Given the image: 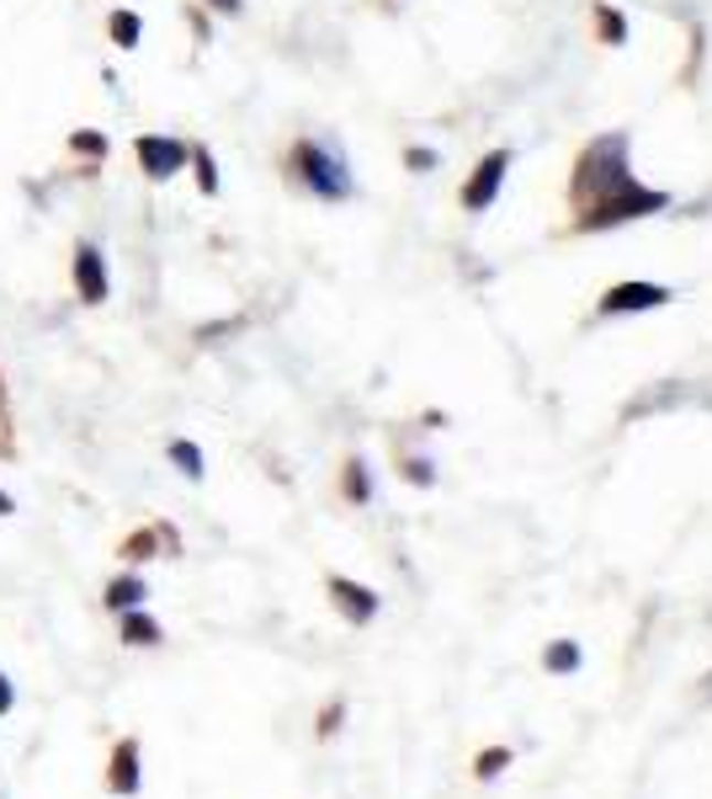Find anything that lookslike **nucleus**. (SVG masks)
<instances>
[{"label": "nucleus", "mask_w": 712, "mask_h": 799, "mask_svg": "<svg viewBox=\"0 0 712 799\" xmlns=\"http://www.w3.org/2000/svg\"><path fill=\"white\" fill-rule=\"evenodd\" d=\"M213 11H224V17H239V6H245V0H208Z\"/></svg>", "instance_id": "23"}, {"label": "nucleus", "mask_w": 712, "mask_h": 799, "mask_svg": "<svg viewBox=\"0 0 712 799\" xmlns=\"http://www.w3.org/2000/svg\"><path fill=\"white\" fill-rule=\"evenodd\" d=\"M633 187V166H627V134H601L591 150L580 155L574 177H569V192L580 209H591L612 192H627Z\"/></svg>", "instance_id": "1"}, {"label": "nucleus", "mask_w": 712, "mask_h": 799, "mask_svg": "<svg viewBox=\"0 0 712 799\" xmlns=\"http://www.w3.org/2000/svg\"><path fill=\"white\" fill-rule=\"evenodd\" d=\"M595 28H601V38H606V43H627V22L612 11V6H601V11H595Z\"/></svg>", "instance_id": "16"}, {"label": "nucleus", "mask_w": 712, "mask_h": 799, "mask_svg": "<svg viewBox=\"0 0 712 799\" xmlns=\"http://www.w3.org/2000/svg\"><path fill=\"white\" fill-rule=\"evenodd\" d=\"M192 166H197V187H203V192H218V166H213V155L208 150H192Z\"/></svg>", "instance_id": "18"}, {"label": "nucleus", "mask_w": 712, "mask_h": 799, "mask_svg": "<svg viewBox=\"0 0 712 799\" xmlns=\"http://www.w3.org/2000/svg\"><path fill=\"white\" fill-rule=\"evenodd\" d=\"M659 209H670V198L665 192H654V187H627V192H612V198H601L591 209H580V230L595 235V230H612V224H627V219H644V214H659Z\"/></svg>", "instance_id": "3"}, {"label": "nucleus", "mask_w": 712, "mask_h": 799, "mask_svg": "<svg viewBox=\"0 0 712 799\" xmlns=\"http://www.w3.org/2000/svg\"><path fill=\"white\" fill-rule=\"evenodd\" d=\"M75 288H80V299L86 305H107V256L96 246H80L75 251Z\"/></svg>", "instance_id": "8"}, {"label": "nucleus", "mask_w": 712, "mask_h": 799, "mask_svg": "<svg viewBox=\"0 0 712 799\" xmlns=\"http://www.w3.org/2000/svg\"><path fill=\"white\" fill-rule=\"evenodd\" d=\"M6 512H11V496L0 491V518H6Z\"/></svg>", "instance_id": "25"}, {"label": "nucleus", "mask_w": 712, "mask_h": 799, "mask_svg": "<svg viewBox=\"0 0 712 799\" xmlns=\"http://www.w3.org/2000/svg\"><path fill=\"white\" fill-rule=\"evenodd\" d=\"M670 299V288L659 283H617L601 294V315H644V309H659Z\"/></svg>", "instance_id": "6"}, {"label": "nucleus", "mask_w": 712, "mask_h": 799, "mask_svg": "<svg viewBox=\"0 0 712 799\" xmlns=\"http://www.w3.org/2000/svg\"><path fill=\"white\" fill-rule=\"evenodd\" d=\"M107 32H112V43H118V49H139L144 22H139L133 11H112V17H107Z\"/></svg>", "instance_id": "11"}, {"label": "nucleus", "mask_w": 712, "mask_h": 799, "mask_svg": "<svg viewBox=\"0 0 712 799\" xmlns=\"http://www.w3.org/2000/svg\"><path fill=\"white\" fill-rule=\"evenodd\" d=\"M510 757H516L510 746H489V752H478V757H474V778H500V773L510 768Z\"/></svg>", "instance_id": "14"}, {"label": "nucleus", "mask_w": 712, "mask_h": 799, "mask_svg": "<svg viewBox=\"0 0 712 799\" xmlns=\"http://www.w3.org/2000/svg\"><path fill=\"white\" fill-rule=\"evenodd\" d=\"M404 160H410V171H431V166H436V155L431 150H410Z\"/></svg>", "instance_id": "21"}, {"label": "nucleus", "mask_w": 712, "mask_h": 799, "mask_svg": "<svg viewBox=\"0 0 712 799\" xmlns=\"http://www.w3.org/2000/svg\"><path fill=\"white\" fill-rule=\"evenodd\" d=\"M293 171H298V182L309 187L314 198H330V203L352 198V171H346V160L330 150V145L303 139V145L293 150Z\"/></svg>", "instance_id": "2"}, {"label": "nucleus", "mask_w": 712, "mask_h": 799, "mask_svg": "<svg viewBox=\"0 0 712 799\" xmlns=\"http://www.w3.org/2000/svg\"><path fill=\"white\" fill-rule=\"evenodd\" d=\"M186 160H192V150L181 139H171V134H144L139 139V166H144L149 182H171Z\"/></svg>", "instance_id": "5"}, {"label": "nucleus", "mask_w": 712, "mask_h": 799, "mask_svg": "<svg viewBox=\"0 0 712 799\" xmlns=\"http://www.w3.org/2000/svg\"><path fill=\"white\" fill-rule=\"evenodd\" d=\"M404 475H410L416 486H431V480H436V475H431V464H425V459H410V464H404Z\"/></svg>", "instance_id": "20"}, {"label": "nucleus", "mask_w": 712, "mask_h": 799, "mask_svg": "<svg viewBox=\"0 0 712 799\" xmlns=\"http://www.w3.org/2000/svg\"><path fill=\"white\" fill-rule=\"evenodd\" d=\"M171 459L181 464V475H186V480H203V448H197V443L176 437V443H171Z\"/></svg>", "instance_id": "15"}, {"label": "nucleus", "mask_w": 712, "mask_h": 799, "mask_svg": "<svg viewBox=\"0 0 712 799\" xmlns=\"http://www.w3.org/2000/svg\"><path fill=\"white\" fill-rule=\"evenodd\" d=\"M330 597H335V608L352 618V624H373V618H378V592L352 582V576H330Z\"/></svg>", "instance_id": "7"}, {"label": "nucleus", "mask_w": 712, "mask_h": 799, "mask_svg": "<svg viewBox=\"0 0 712 799\" xmlns=\"http://www.w3.org/2000/svg\"><path fill=\"white\" fill-rule=\"evenodd\" d=\"M580 661H585V656H580V646H574V640H553V646L542 650V667H548L553 677L580 672Z\"/></svg>", "instance_id": "10"}, {"label": "nucleus", "mask_w": 712, "mask_h": 799, "mask_svg": "<svg viewBox=\"0 0 712 799\" xmlns=\"http://www.w3.org/2000/svg\"><path fill=\"white\" fill-rule=\"evenodd\" d=\"M335 725H341V704H330V709H325V720H320V731H325V736H330Z\"/></svg>", "instance_id": "22"}, {"label": "nucleus", "mask_w": 712, "mask_h": 799, "mask_svg": "<svg viewBox=\"0 0 712 799\" xmlns=\"http://www.w3.org/2000/svg\"><path fill=\"white\" fill-rule=\"evenodd\" d=\"M139 603H144V582H139V576H122V582L107 586V608L128 614V608H139Z\"/></svg>", "instance_id": "12"}, {"label": "nucleus", "mask_w": 712, "mask_h": 799, "mask_svg": "<svg viewBox=\"0 0 712 799\" xmlns=\"http://www.w3.org/2000/svg\"><path fill=\"white\" fill-rule=\"evenodd\" d=\"M6 709H11V682L0 677V714H6Z\"/></svg>", "instance_id": "24"}, {"label": "nucleus", "mask_w": 712, "mask_h": 799, "mask_svg": "<svg viewBox=\"0 0 712 799\" xmlns=\"http://www.w3.org/2000/svg\"><path fill=\"white\" fill-rule=\"evenodd\" d=\"M505 171H510V150H489L484 160H478L474 177H468V187H463V209H468V214H484V209L500 198Z\"/></svg>", "instance_id": "4"}, {"label": "nucleus", "mask_w": 712, "mask_h": 799, "mask_svg": "<svg viewBox=\"0 0 712 799\" xmlns=\"http://www.w3.org/2000/svg\"><path fill=\"white\" fill-rule=\"evenodd\" d=\"M69 145H75L80 155H107V139H101V134H75Z\"/></svg>", "instance_id": "19"}, {"label": "nucleus", "mask_w": 712, "mask_h": 799, "mask_svg": "<svg viewBox=\"0 0 712 799\" xmlns=\"http://www.w3.org/2000/svg\"><path fill=\"white\" fill-rule=\"evenodd\" d=\"M346 496H352V501H367V496H373V480H367V464L362 459L346 464Z\"/></svg>", "instance_id": "17"}, {"label": "nucleus", "mask_w": 712, "mask_h": 799, "mask_svg": "<svg viewBox=\"0 0 712 799\" xmlns=\"http://www.w3.org/2000/svg\"><path fill=\"white\" fill-rule=\"evenodd\" d=\"M112 789H118V795H133V789H139V746H133V741L118 746V757H112Z\"/></svg>", "instance_id": "9"}, {"label": "nucleus", "mask_w": 712, "mask_h": 799, "mask_svg": "<svg viewBox=\"0 0 712 799\" xmlns=\"http://www.w3.org/2000/svg\"><path fill=\"white\" fill-rule=\"evenodd\" d=\"M122 640H133V646H154V640H160V624L144 618L139 608H128V614H122Z\"/></svg>", "instance_id": "13"}]
</instances>
